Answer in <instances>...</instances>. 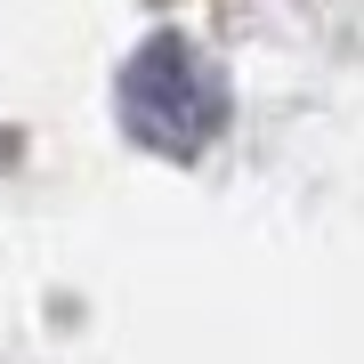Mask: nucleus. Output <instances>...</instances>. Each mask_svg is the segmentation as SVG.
<instances>
[{
	"label": "nucleus",
	"mask_w": 364,
	"mask_h": 364,
	"mask_svg": "<svg viewBox=\"0 0 364 364\" xmlns=\"http://www.w3.org/2000/svg\"><path fill=\"white\" fill-rule=\"evenodd\" d=\"M122 130H130L146 154H170V162H195L227 138V114H235V90L219 73V57L195 49L186 33H154L138 41V57L122 65Z\"/></svg>",
	"instance_id": "nucleus-1"
}]
</instances>
